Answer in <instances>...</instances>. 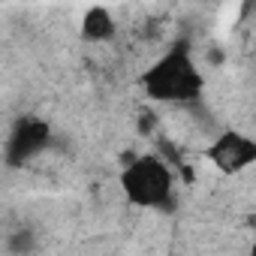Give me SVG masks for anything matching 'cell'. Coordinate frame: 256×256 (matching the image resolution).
<instances>
[{
	"label": "cell",
	"instance_id": "1",
	"mask_svg": "<svg viewBox=\"0 0 256 256\" xmlns=\"http://www.w3.org/2000/svg\"><path fill=\"white\" fill-rule=\"evenodd\" d=\"M142 90L148 100L163 102V106H187V102H199L205 94V72L196 60V54L190 52L187 42H175L169 46L139 78Z\"/></svg>",
	"mask_w": 256,
	"mask_h": 256
},
{
	"label": "cell",
	"instance_id": "2",
	"mask_svg": "<svg viewBox=\"0 0 256 256\" xmlns=\"http://www.w3.org/2000/svg\"><path fill=\"white\" fill-rule=\"evenodd\" d=\"M118 187L130 205L145 211H163L175 196V172L166 157L139 154L120 169Z\"/></svg>",
	"mask_w": 256,
	"mask_h": 256
},
{
	"label": "cell",
	"instance_id": "3",
	"mask_svg": "<svg viewBox=\"0 0 256 256\" xmlns=\"http://www.w3.org/2000/svg\"><path fill=\"white\" fill-rule=\"evenodd\" d=\"M208 163L223 175H238L256 163V142L241 130H223L205 151Z\"/></svg>",
	"mask_w": 256,
	"mask_h": 256
},
{
	"label": "cell",
	"instance_id": "4",
	"mask_svg": "<svg viewBox=\"0 0 256 256\" xmlns=\"http://www.w3.org/2000/svg\"><path fill=\"white\" fill-rule=\"evenodd\" d=\"M52 142V124L42 118H22L16 120L12 133L6 139V163L22 166L30 163L36 154H42Z\"/></svg>",
	"mask_w": 256,
	"mask_h": 256
},
{
	"label": "cell",
	"instance_id": "5",
	"mask_svg": "<svg viewBox=\"0 0 256 256\" xmlns=\"http://www.w3.org/2000/svg\"><path fill=\"white\" fill-rule=\"evenodd\" d=\"M118 34V22L106 6H88L82 22H78V36L88 46H106Z\"/></svg>",
	"mask_w": 256,
	"mask_h": 256
},
{
	"label": "cell",
	"instance_id": "6",
	"mask_svg": "<svg viewBox=\"0 0 256 256\" xmlns=\"http://www.w3.org/2000/svg\"><path fill=\"white\" fill-rule=\"evenodd\" d=\"M34 250H36V241H34V232H30V229H18V232L10 235V253L28 256V253H34Z\"/></svg>",
	"mask_w": 256,
	"mask_h": 256
}]
</instances>
